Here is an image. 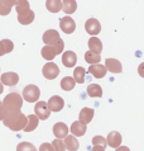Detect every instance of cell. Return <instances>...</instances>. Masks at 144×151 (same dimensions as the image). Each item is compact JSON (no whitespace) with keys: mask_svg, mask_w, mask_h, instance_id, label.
<instances>
[{"mask_svg":"<svg viewBox=\"0 0 144 151\" xmlns=\"http://www.w3.org/2000/svg\"><path fill=\"white\" fill-rule=\"evenodd\" d=\"M3 123L8 128H10L11 131H20L24 129L27 126V116L23 114L20 111L11 112L5 119L3 121Z\"/></svg>","mask_w":144,"mask_h":151,"instance_id":"cell-1","label":"cell"},{"mask_svg":"<svg viewBox=\"0 0 144 151\" xmlns=\"http://www.w3.org/2000/svg\"><path fill=\"white\" fill-rule=\"evenodd\" d=\"M43 42L46 43V46H52V47L56 48L57 51V55H60V53L63 51V47H65V42L61 40L60 35H58L57 31H54V29H48V31H46L43 33Z\"/></svg>","mask_w":144,"mask_h":151,"instance_id":"cell-2","label":"cell"},{"mask_svg":"<svg viewBox=\"0 0 144 151\" xmlns=\"http://www.w3.org/2000/svg\"><path fill=\"white\" fill-rule=\"evenodd\" d=\"M3 104L9 108L10 111H20L23 106V98L18 93H10L4 98Z\"/></svg>","mask_w":144,"mask_h":151,"instance_id":"cell-3","label":"cell"},{"mask_svg":"<svg viewBox=\"0 0 144 151\" xmlns=\"http://www.w3.org/2000/svg\"><path fill=\"white\" fill-rule=\"evenodd\" d=\"M39 96H41V90L37 85L31 84V85H27L23 89V96L22 98H24V100H27V102H29V103L37 102V100L39 99Z\"/></svg>","mask_w":144,"mask_h":151,"instance_id":"cell-4","label":"cell"},{"mask_svg":"<svg viewBox=\"0 0 144 151\" xmlns=\"http://www.w3.org/2000/svg\"><path fill=\"white\" fill-rule=\"evenodd\" d=\"M42 73H43V76L46 79L53 80V79H56L58 76L60 69H58V66L54 64V62H47V64L43 66V69H42Z\"/></svg>","mask_w":144,"mask_h":151,"instance_id":"cell-5","label":"cell"},{"mask_svg":"<svg viewBox=\"0 0 144 151\" xmlns=\"http://www.w3.org/2000/svg\"><path fill=\"white\" fill-rule=\"evenodd\" d=\"M34 112H36L34 116L37 117L38 119H42V121L49 118V116H51V112H49L48 107H47V102H38V103H36Z\"/></svg>","mask_w":144,"mask_h":151,"instance_id":"cell-6","label":"cell"},{"mask_svg":"<svg viewBox=\"0 0 144 151\" xmlns=\"http://www.w3.org/2000/svg\"><path fill=\"white\" fill-rule=\"evenodd\" d=\"M85 29H86V32L88 35L96 36V35H99L100 31H101V24L99 23L97 19L90 18V19L86 20V23H85Z\"/></svg>","mask_w":144,"mask_h":151,"instance_id":"cell-7","label":"cell"},{"mask_svg":"<svg viewBox=\"0 0 144 151\" xmlns=\"http://www.w3.org/2000/svg\"><path fill=\"white\" fill-rule=\"evenodd\" d=\"M47 107H48L49 112H60L63 109V107H65V102H63V99L61 96L53 95L47 102Z\"/></svg>","mask_w":144,"mask_h":151,"instance_id":"cell-8","label":"cell"},{"mask_svg":"<svg viewBox=\"0 0 144 151\" xmlns=\"http://www.w3.org/2000/svg\"><path fill=\"white\" fill-rule=\"evenodd\" d=\"M60 27L61 29L67 35H70V33H73L75 29H76V23L75 20L71 18V17H65V18H62L60 20Z\"/></svg>","mask_w":144,"mask_h":151,"instance_id":"cell-9","label":"cell"},{"mask_svg":"<svg viewBox=\"0 0 144 151\" xmlns=\"http://www.w3.org/2000/svg\"><path fill=\"white\" fill-rule=\"evenodd\" d=\"M19 81V76L16 73H4L1 75V80L0 83H3V85H8V86H13V85H16Z\"/></svg>","mask_w":144,"mask_h":151,"instance_id":"cell-10","label":"cell"},{"mask_svg":"<svg viewBox=\"0 0 144 151\" xmlns=\"http://www.w3.org/2000/svg\"><path fill=\"white\" fill-rule=\"evenodd\" d=\"M104 66H105V69L109 70L110 73H113V74H119L123 70L120 61H118L116 58H106Z\"/></svg>","mask_w":144,"mask_h":151,"instance_id":"cell-11","label":"cell"},{"mask_svg":"<svg viewBox=\"0 0 144 151\" xmlns=\"http://www.w3.org/2000/svg\"><path fill=\"white\" fill-rule=\"evenodd\" d=\"M94 109H91V108H82L81 112H80L78 114V122L82 123L86 126L87 123H90L92 118H94Z\"/></svg>","mask_w":144,"mask_h":151,"instance_id":"cell-12","label":"cell"},{"mask_svg":"<svg viewBox=\"0 0 144 151\" xmlns=\"http://www.w3.org/2000/svg\"><path fill=\"white\" fill-rule=\"evenodd\" d=\"M121 144V135L119 132L116 131H113L110 132L108 135V138H106V145H109L110 147L113 149H118Z\"/></svg>","mask_w":144,"mask_h":151,"instance_id":"cell-13","label":"cell"},{"mask_svg":"<svg viewBox=\"0 0 144 151\" xmlns=\"http://www.w3.org/2000/svg\"><path fill=\"white\" fill-rule=\"evenodd\" d=\"M106 69H105L104 65L101 64H96V65H90V68H88V73H90L92 76L96 78V79H101L104 78L105 75H106Z\"/></svg>","mask_w":144,"mask_h":151,"instance_id":"cell-14","label":"cell"},{"mask_svg":"<svg viewBox=\"0 0 144 151\" xmlns=\"http://www.w3.org/2000/svg\"><path fill=\"white\" fill-rule=\"evenodd\" d=\"M77 62V56H76L75 52L72 51H67L63 53L62 56V64L66 66V68H73Z\"/></svg>","mask_w":144,"mask_h":151,"instance_id":"cell-15","label":"cell"},{"mask_svg":"<svg viewBox=\"0 0 144 151\" xmlns=\"http://www.w3.org/2000/svg\"><path fill=\"white\" fill-rule=\"evenodd\" d=\"M67 133H68V127L65 123L58 122L53 126V135L57 137V140H61V138L66 137Z\"/></svg>","mask_w":144,"mask_h":151,"instance_id":"cell-16","label":"cell"},{"mask_svg":"<svg viewBox=\"0 0 144 151\" xmlns=\"http://www.w3.org/2000/svg\"><path fill=\"white\" fill-rule=\"evenodd\" d=\"M63 145H65V149L70 150V151H77L78 147H80L78 141L76 140V137H73L72 135H67V136L65 137Z\"/></svg>","mask_w":144,"mask_h":151,"instance_id":"cell-17","label":"cell"},{"mask_svg":"<svg viewBox=\"0 0 144 151\" xmlns=\"http://www.w3.org/2000/svg\"><path fill=\"white\" fill-rule=\"evenodd\" d=\"M88 48H90V52L100 55V52L103 51V43H101V41L99 38L91 37V38L88 40Z\"/></svg>","mask_w":144,"mask_h":151,"instance_id":"cell-18","label":"cell"},{"mask_svg":"<svg viewBox=\"0 0 144 151\" xmlns=\"http://www.w3.org/2000/svg\"><path fill=\"white\" fill-rule=\"evenodd\" d=\"M34 20V12L33 10H28L23 14H18V22L23 26H28Z\"/></svg>","mask_w":144,"mask_h":151,"instance_id":"cell-19","label":"cell"},{"mask_svg":"<svg viewBox=\"0 0 144 151\" xmlns=\"http://www.w3.org/2000/svg\"><path fill=\"white\" fill-rule=\"evenodd\" d=\"M71 132H72V136H83L85 133H86V126L80 123L78 121H76V122L72 123L71 126Z\"/></svg>","mask_w":144,"mask_h":151,"instance_id":"cell-20","label":"cell"},{"mask_svg":"<svg viewBox=\"0 0 144 151\" xmlns=\"http://www.w3.org/2000/svg\"><path fill=\"white\" fill-rule=\"evenodd\" d=\"M41 53H42V57L46 58L47 61L53 60V58L57 56V51H56V48L52 47V46H44V47L42 48Z\"/></svg>","mask_w":144,"mask_h":151,"instance_id":"cell-21","label":"cell"},{"mask_svg":"<svg viewBox=\"0 0 144 151\" xmlns=\"http://www.w3.org/2000/svg\"><path fill=\"white\" fill-rule=\"evenodd\" d=\"M61 9H63V12L67 14H72L76 12V9H77V3L73 1V0L61 1Z\"/></svg>","mask_w":144,"mask_h":151,"instance_id":"cell-22","label":"cell"},{"mask_svg":"<svg viewBox=\"0 0 144 151\" xmlns=\"http://www.w3.org/2000/svg\"><path fill=\"white\" fill-rule=\"evenodd\" d=\"M87 94L91 98H100V96H103V89L97 84H90L87 86Z\"/></svg>","mask_w":144,"mask_h":151,"instance_id":"cell-23","label":"cell"},{"mask_svg":"<svg viewBox=\"0 0 144 151\" xmlns=\"http://www.w3.org/2000/svg\"><path fill=\"white\" fill-rule=\"evenodd\" d=\"M38 123H39V119H38L34 114H29L27 117V126H25L24 131L25 132H32L33 129L37 128Z\"/></svg>","mask_w":144,"mask_h":151,"instance_id":"cell-24","label":"cell"},{"mask_svg":"<svg viewBox=\"0 0 144 151\" xmlns=\"http://www.w3.org/2000/svg\"><path fill=\"white\" fill-rule=\"evenodd\" d=\"M75 85H76V83H75V80H73V78L72 76H66V78H63L61 80V88L63 90H66V91L72 90L75 88Z\"/></svg>","mask_w":144,"mask_h":151,"instance_id":"cell-25","label":"cell"},{"mask_svg":"<svg viewBox=\"0 0 144 151\" xmlns=\"http://www.w3.org/2000/svg\"><path fill=\"white\" fill-rule=\"evenodd\" d=\"M85 74H86V70H85L82 66H77L73 71V80L75 83L82 84L85 80Z\"/></svg>","mask_w":144,"mask_h":151,"instance_id":"cell-26","label":"cell"},{"mask_svg":"<svg viewBox=\"0 0 144 151\" xmlns=\"http://www.w3.org/2000/svg\"><path fill=\"white\" fill-rule=\"evenodd\" d=\"M85 61L88 62L90 65H96L101 61V56L97 55V53H92V52L88 51V52L85 53Z\"/></svg>","mask_w":144,"mask_h":151,"instance_id":"cell-27","label":"cell"},{"mask_svg":"<svg viewBox=\"0 0 144 151\" xmlns=\"http://www.w3.org/2000/svg\"><path fill=\"white\" fill-rule=\"evenodd\" d=\"M46 6L51 13H58L61 10V1L60 0H48L46 3Z\"/></svg>","mask_w":144,"mask_h":151,"instance_id":"cell-28","label":"cell"},{"mask_svg":"<svg viewBox=\"0 0 144 151\" xmlns=\"http://www.w3.org/2000/svg\"><path fill=\"white\" fill-rule=\"evenodd\" d=\"M15 8H16V12H18V14H23V13H25V12L31 10V6H29V1H25V0H20V1H16Z\"/></svg>","mask_w":144,"mask_h":151,"instance_id":"cell-29","label":"cell"},{"mask_svg":"<svg viewBox=\"0 0 144 151\" xmlns=\"http://www.w3.org/2000/svg\"><path fill=\"white\" fill-rule=\"evenodd\" d=\"M16 151H37V149L34 147V145L29 144V142H20L16 146Z\"/></svg>","mask_w":144,"mask_h":151,"instance_id":"cell-30","label":"cell"},{"mask_svg":"<svg viewBox=\"0 0 144 151\" xmlns=\"http://www.w3.org/2000/svg\"><path fill=\"white\" fill-rule=\"evenodd\" d=\"M92 144H94V146H101V147H106V140L103 137V136H95L94 138H92Z\"/></svg>","mask_w":144,"mask_h":151,"instance_id":"cell-31","label":"cell"},{"mask_svg":"<svg viewBox=\"0 0 144 151\" xmlns=\"http://www.w3.org/2000/svg\"><path fill=\"white\" fill-rule=\"evenodd\" d=\"M11 112H15V111H10L8 107H5L4 104H1V106H0V121H4Z\"/></svg>","mask_w":144,"mask_h":151,"instance_id":"cell-32","label":"cell"},{"mask_svg":"<svg viewBox=\"0 0 144 151\" xmlns=\"http://www.w3.org/2000/svg\"><path fill=\"white\" fill-rule=\"evenodd\" d=\"M52 147H53V151H65V145H63V141L62 140H53L52 144Z\"/></svg>","mask_w":144,"mask_h":151,"instance_id":"cell-33","label":"cell"},{"mask_svg":"<svg viewBox=\"0 0 144 151\" xmlns=\"http://www.w3.org/2000/svg\"><path fill=\"white\" fill-rule=\"evenodd\" d=\"M1 43H3V47H4L5 53H9L10 51H13V48H14V45H13V42L10 40H3Z\"/></svg>","mask_w":144,"mask_h":151,"instance_id":"cell-34","label":"cell"},{"mask_svg":"<svg viewBox=\"0 0 144 151\" xmlns=\"http://www.w3.org/2000/svg\"><path fill=\"white\" fill-rule=\"evenodd\" d=\"M10 13V8L6 6L3 1H0V14L1 15H8Z\"/></svg>","mask_w":144,"mask_h":151,"instance_id":"cell-35","label":"cell"},{"mask_svg":"<svg viewBox=\"0 0 144 151\" xmlns=\"http://www.w3.org/2000/svg\"><path fill=\"white\" fill-rule=\"evenodd\" d=\"M39 151H53V147L51 144H48V142H44V144L41 145Z\"/></svg>","mask_w":144,"mask_h":151,"instance_id":"cell-36","label":"cell"},{"mask_svg":"<svg viewBox=\"0 0 144 151\" xmlns=\"http://www.w3.org/2000/svg\"><path fill=\"white\" fill-rule=\"evenodd\" d=\"M116 151H130L129 147H126V146H119V147L116 149Z\"/></svg>","mask_w":144,"mask_h":151,"instance_id":"cell-37","label":"cell"},{"mask_svg":"<svg viewBox=\"0 0 144 151\" xmlns=\"http://www.w3.org/2000/svg\"><path fill=\"white\" fill-rule=\"evenodd\" d=\"M92 151H105V149H104V147H101V146H94Z\"/></svg>","mask_w":144,"mask_h":151,"instance_id":"cell-38","label":"cell"},{"mask_svg":"<svg viewBox=\"0 0 144 151\" xmlns=\"http://www.w3.org/2000/svg\"><path fill=\"white\" fill-rule=\"evenodd\" d=\"M3 55H5V51H4L3 43H1V41H0V56H3Z\"/></svg>","mask_w":144,"mask_h":151,"instance_id":"cell-39","label":"cell"},{"mask_svg":"<svg viewBox=\"0 0 144 151\" xmlns=\"http://www.w3.org/2000/svg\"><path fill=\"white\" fill-rule=\"evenodd\" d=\"M3 90H4V88H3V84H1V83H0V94H1V93H3Z\"/></svg>","mask_w":144,"mask_h":151,"instance_id":"cell-40","label":"cell"},{"mask_svg":"<svg viewBox=\"0 0 144 151\" xmlns=\"http://www.w3.org/2000/svg\"><path fill=\"white\" fill-rule=\"evenodd\" d=\"M0 106H1V100H0Z\"/></svg>","mask_w":144,"mask_h":151,"instance_id":"cell-41","label":"cell"}]
</instances>
